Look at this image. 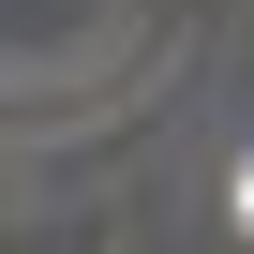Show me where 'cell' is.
I'll list each match as a JSON object with an SVG mask.
<instances>
[{
    "mask_svg": "<svg viewBox=\"0 0 254 254\" xmlns=\"http://www.w3.org/2000/svg\"><path fill=\"white\" fill-rule=\"evenodd\" d=\"M224 194H239V224H254V150H239V180H224Z\"/></svg>",
    "mask_w": 254,
    "mask_h": 254,
    "instance_id": "obj_1",
    "label": "cell"
}]
</instances>
